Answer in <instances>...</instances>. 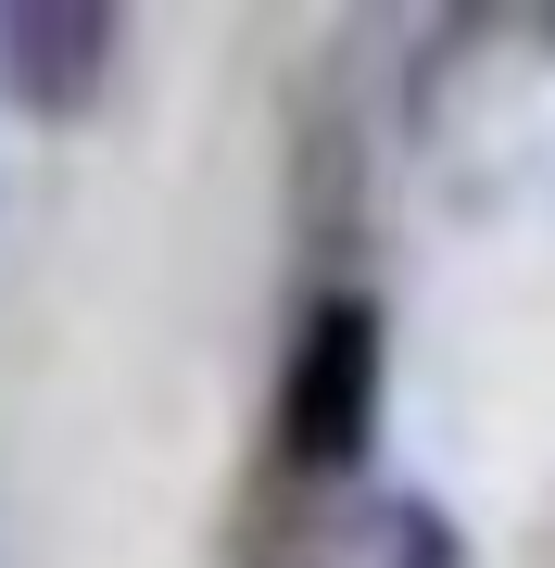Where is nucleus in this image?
<instances>
[{"mask_svg": "<svg viewBox=\"0 0 555 568\" xmlns=\"http://www.w3.org/2000/svg\"><path fill=\"white\" fill-rule=\"evenodd\" d=\"M379 392H391V328H379L367 291H329V304L290 328V366H278V455L316 467V480L367 467Z\"/></svg>", "mask_w": 555, "mask_h": 568, "instance_id": "nucleus-1", "label": "nucleus"}, {"mask_svg": "<svg viewBox=\"0 0 555 568\" xmlns=\"http://www.w3.org/2000/svg\"><path fill=\"white\" fill-rule=\"evenodd\" d=\"M126 13L114 0H0V102L25 126H76L114 77Z\"/></svg>", "mask_w": 555, "mask_h": 568, "instance_id": "nucleus-2", "label": "nucleus"}, {"mask_svg": "<svg viewBox=\"0 0 555 568\" xmlns=\"http://www.w3.org/2000/svg\"><path fill=\"white\" fill-rule=\"evenodd\" d=\"M379 556H391V568H467V544L442 530V506H430V493H391V518H379Z\"/></svg>", "mask_w": 555, "mask_h": 568, "instance_id": "nucleus-3", "label": "nucleus"}]
</instances>
